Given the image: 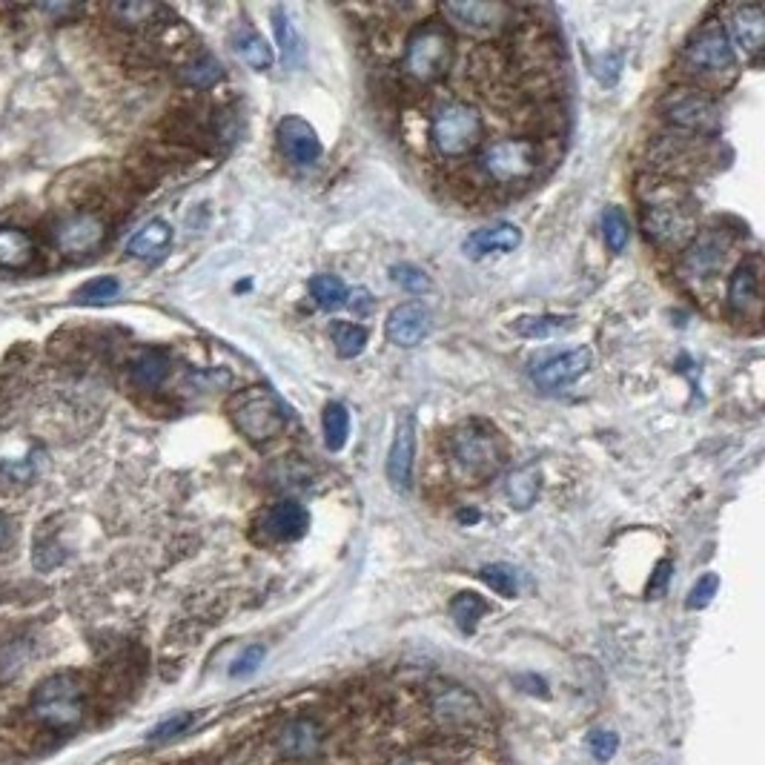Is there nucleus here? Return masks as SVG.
Here are the masks:
<instances>
[{
    "instance_id": "c85d7f7f",
    "label": "nucleus",
    "mask_w": 765,
    "mask_h": 765,
    "mask_svg": "<svg viewBox=\"0 0 765 765\" xmlns=\"http://www.w3.org/2000/svg\"><path fill=\"white\" fill-rule=\"evenodd\" d=\"M129 373H132V382L138 384V387H144V390L161 387L164 379L170 376V356L161 353V350H144V353L132 362Z\"/></svg>"
},
{
    "instance_id": "f704fd0d",
    "label": "nucleus",
    "mask_w": 765,
    "mask_h": 765,
    "mask_svg": "<svg viewBox=\"0 0 765 765\" xmlns=\"http://www.w3.org/2000/svg\"><path fill=\"white\" fill-rule=\"evenodd\" d=\"M181 75H184V81L190 86H195V89H210V86H215L224 78V69L218 64V58L204 52V55L192 58L190 64L184 66Z\"/></svg>"
},
{
    "instance_id": "f3484780",
    "label": "nucleus",
    "mask_w": 765,
    "mask_h": 765,
    "mask_svg": "<svg viewBox=\"0 0 765 765\" xmlns=\"http://www.w3.org/2000/svg\"><path fill=\"white\" fill-rule=\"evenodd\" d=\"M258 525H261V533L270 536L273 542H296L310 528V513L293 499H284L264 510Z\"/></svg>"
},
{
    "instance_id": "473e14b6",
    "label": "nucleus",
    "mask_w": 765,
    "mask_h": 765,
    "mask_svg": "<svg viewBox=\"0 0 765 765\" xmlns=\"http://www.w3.org/2000/svg\"><path fill=\"white\" fill-rule=\"evenodd\" d=\"M599 224H602V238H605L608 250L617 255L625 253V247L631 241V221H628V215L622 213L619 207H605Z\"/></svg>"
},
{
    "instance_id": "c03bdc74",
    "label": "nucleus",
    "mask_w": 765,
    "mask_h": 765,
    "mask_svg": "<svg viewBox=\"0 0 765 765\" xmlns=\"http://www.w3.org/2000/svg\"><path fill=\"white\" fill-rule=\"evenodd\" d=\"M671 574H674V562L671 559H662L657 568H654V574H651V582H648V599H659V596H665L668 591V582H671Z\"/></svg>"
},
{
    "instance_id": "4c0bfd02",
    "label": "nucleus",
    "mask_w": 765,
    "mask_h": 765,
    "mask_svg": "<svg viewBox=\"0 0 765 765\" xmlns=\"http://www.w3.org/2000/svg\"><path fill=\"white\" fill-rule=\"evenodd\" d=\"M118 293H121V281L112 276H101L86 281L84 287L75 293V301H81V304H107Z\"/></svg>"
},
{
    "instance_id": "2eb2a0df",
    "label": "nucleus",
    "mask_w": 765,
    "mask_h": 765,
    "mask_svg": "<svg viewBox=\"0 0 765 765\" xmlns=\"http://www.w3.org/2000/svg\"><path fill=\"white\" fill-rule=\"evenodd\" d=\"M278 147L284 152V158L296 167H310L321 158L319 132L298 115H287L278 124Z\"/></svg>"
},
{
    "instance_id": "a211bd4d",
    "label": "nucleus",
    "mask_w": 765,
    "mask_h": 765,
    "mask_svg": "<svg viewBox=\"0 0 765 765\" xmlns=\"http://www.w3.org/2000/svg\"><path fill=\"white\" fill-rule=\"evenodd\" d=\"M728 41L734 46V52L740 49L748 58H757L763 52L765 43V15L760 9V3H745V6H737L731 12V21H728Z\"/></svg>"
},
{
    "instance_id": "a18cd8bd",
    "label": "nucleus",
    "mask_w": 765,
    "mask_h": 765,
    "mask_svg": "<svg viewBox=\"0 0 765 765\" xmlns=\"http://www.w3.org/2000/svg\"><path fill=\"white\" fill-rule=\"evenodd\" d=\"M347 304H353V310H359L362 316H367L370 310H373V298L367 290H353L350 296H347Z\"/></svg>"
},
{
    "instance_id": "f03ea898",
    "label": "nucleus",
    "mask_w": 765,
    "mask_h": 765,
    "mask_svg": "<svg viewBox=\"0 0 765 765\" xmlns=\"http://www.w3.org/2000/svg\"><path fill=\"white\" fill-rule=\"evenodd\" d=\"M485 141V118L468 101H445L430 115V144L439 158H468Z\"/></svg>"
},
{
    "instance_id": "de8ad7c7",
    "label": "nucleus",
    "mask_w": 765,
    "mask_h": 765,
    "mask_svg": "<svg viewBox=\"0 0 765 765\" xmlns=\"http://www.w3.org/2000/svg\"><path fill=\"white\" fill-rule=\"evenodd\" d=\"M399 765H442L439 760H430V757H413V760H404Z\"/></svg>"
},
{
    "instance_id": "ddd939ff",
    "label": "nucleus",
    "mask_w": 765,
    "mask_h": 765,
    "mask_svg": "<svg viewBox=\"0 0 765 765\" xmlns=\"http://www.w3.org/2000/svg\"><path fill=\"white\" fill-rule=\"evenodd\" d=\"M416 468V416L413 410H404L396 422L393 445L387 453V479L396 490H410Z\"/></svg>"
},
{
    "instance_id": "0eeeda50",
    "label": "nucleus",
    "mask_w": 765,
    "mask_h": 765,
    "mask_svg": "<svg viewBox=\"0 0 765 765\" xmlns=\"http://www.w3.org/2000/svg\"><path fill=\"white\" fill-rule=\"evenodd\" d=\"M447 450L456 470L470 482L490 479L502 468V445L493 436V430L482 422H465L456 427L447 436Z\"/></svg>"
},
{
    "instance_id": "b1692460",
    "label": "nucleus",
    "mask_w": 765,
    "mask_h": 765,
    "mask_svg": "<svg viewBox=\"0 0 765 765\" xmlns=\"http://www.w3.org/2000/svg\"><path fill=\"white\" fill-rule=\"evenodd\" d=\"M273 29H276L281 61H284L287 66L301 64V61H304V55H307V46H304V38H301L298 23L293 21V15H290L284 6H276V9H273Z\"/></svg>"
},
{
    "instance_id": "f8f14e48",
    "label": "nucleus",
    "mask_w": 765,
    "mask_h": 765,
    "mask_svg": "<svg viewBox=\"0 0 765 765\" xmlns=\"http://www.w3.org/2000/svg\"><path fill=\"white\" fill-rule=\"evenodd\" d=\"M725 253H728V238L717 230H705L694 235L691 244L682 253V276L691 281H708L723 270Z\"/></svg>"
},
{
    "instance_id": "7ed1b4c3",
    "label": "nucleus",
    "mask_w": 765,
    "mask_h": 765,
    "mask_svg": "<svg viewBox=\"0 0 765 765\" xmlns=\"http://www.w3.org/2000/svg\"><path fill=\"white\" fill-rule=\"evenodd\" d=\"M456 61V41L445 23H419L404 41V72L416 84L442 81Z\"/></svg>"
},
{
    "instance_id": "39448f33",
    "label": "nucleus",
    "mask_w": 765,
    "mask_h": 765,
    "mask_svg": "<svg viewBox=\"0 0 765 765\" xmlns=\"http://www.w3.org/2000/svg\"><path fill=\"white\" fill-rule=\"evenodd\" d=\"M539 164H542V152L531 138H496L485 144L476 158L479 172L499 187L528 184L539 172Z\"/></svg>"
},
{
    "instance_id": "20e7f679",
    "label": "nucleus",
    "mask_w": 765,
    "mask_h": 765,
    "mask_svg": "<svg viewBox=\"0 0 765 765\" xmlns=\"http://www.w3.org/2000/svg\"><path fill=\"white\" fill-rule=\"evenodd\" d=\"M227 410L241 436H247L253 445L273 442L287 427V407L270 387H247L235 393Z\"/></svg>"
},
{
    "instance_id": "dca6fc26",
    "label": "nucleus",
    "mask_w": 765,
    "mask_h": 765,
    "mask_svg": "<svg viewBox=\"0 0 765 765\" xmlns=\"http://www.w3.org/2000/svg\"><path fill=\"white\" fill-rule=\"evenodd\" d=\"M430 327H433V319H430V310L425 304L407 301L387 316L384 333L396 347H416L430 336Z\"/></svg>"
},
{
    "instance_id": "72a5a7b5",
    "label": "nucleus",
    "mask_w": 765,
    "mask_h": 765,
    "mask_svg": "<svg viewBox=\"0 0 765 765\" xmlns=\"http://www.w3.org/2000/svg\"><path fill=\"white\" fill-rule=\"evenodd\" d=\"M333 344H336V353L341 359H356L367 347V330L362 324H353V321H336L333 324Z\"/></svg>"
},
{
    "instance_id": "2f4dec72",
    "label": "nucleus",
    "mask_w": 765,
    "mask_h": 765,
    "mask_svg": "<svg viewBox=\"0 0 765 765\" xmlns=\"http://www.w3.org/2000/svg\"><path fill=\"white\" fill-rule=\"evenodd\" d=\"M310 293L316 298L321 310L333 313V310H341L347 304V296L350 290L344 287V281L339 276H330V273H321V276L310 278Z\"/></svg>"
},
{
    "instance_id": "9b49d317",
    "label": "nucleus",
    "mask_w": 765,
    "mask_h": 765,
    "mask_svg": "<svg viewBox=\"0 0 765 765\" xmlns=\"http://www.w3.org/2000/svg\"><path fill=\"white\" fill-rule=\"evenodd\" d=\"M107 238V221L98 213H69L52 224V244L69 258L95 253Z\"/></svg>"
},
{
    "instance_id": "79ce46f5",
    "label": "nucleus",
    "mask_w": 765,
    "mask_h": 765,
    "mask_svg": "<svg viewBox=\"0 0 765 765\" xmlns=\"http://www.w3.org/2000/svg\"><path fill=\"white\" fill-rule=\"evenodd\" d=\"M588 748H591L594 760H599V763H608V760L617 754L619 737L614 734V731H591V734H588Z\"/></svg>"
},
{
    "instance_id": "49530a36",
    "label": "nucleus",
    "mask_w": 765,
    "mask_h": 765,
    "mask_svg": "<svg viewBox=\"0 0 765 765\" xmlns=\"http://www.w3.org/2000/svg\"><path fill=\"white\" fill-rule=\"evenodd\" d=\"M41 12H46V15H75L78 9L75 6H41Z\"/></svg>"
},
{
    "instance_id": "6e6552de",
    "label": "nucleus",
    "mask_w": 765,
    "mask_h": 765,
    "mask_svg": "<svg viewBox=\"0 0 765 765\" xmlns=\"http://www.w3.org/2000/svg\"><path fill=\"white\" fill-rule=\"evenodd\" d=\"M84 682L75 674H52L32 691V714L52 731H69L84 720Z\"/></svg>"
},
{
    "instance_id": "bb28decb",
    "label": "nucleus",
    "mask_w": 765,
    "mask_h": 765,
    "mask_svg": "<svg viewBox=\"0 0 765 765\" xmlns=\"http://www.w3.org/2000/svg\"><path fill=\"white\" fill-rule=\"evenodd\" d=\"M574 327V316H522L510 324V330L522 339H553V336H562Z\"/></svg>"
},
{
    "instance_id": "09e8293b",
    "label": "nucleus",
    "mask_w": 765,
    "mask_h": 765,
    "mask_svg": "<svg viewBox=\"0 0 765 765\" xmlns=\"http://www.w3.org/2000/svg\"><path fill=\"white\" fill-rule=\"evenodd\" d=\"M3 539H6V522L0 519V542H3Z\"/></svg>"
},
{
    "instance_id": "ea45409f",
    "label": "nucleus",
    "mask_w": 765,
    "mask_h": 765,
    "mask_svg": "<svg viewBox=\"0 0 765 765\" xmlns=\"http://www.w3.org/2000/svg\"><path fill=\"white\" fill-rule=\"evenodd\" d=\"M720 591V576L717 574H705L697 579V585L691 588V594L685 599V608H691V611H700L705 608L714 596Z\"/></svg>"
},
{
    "instance_id": "f257e3e1",
    "label": "nucleus",
    "mask_w": 765,
    "mask_h": 765,
    "mask_svg": "<svg viewBox=\"0 0 765 765\" xmlns=\"http://www.w3.org/2000/svg\"><path fill=\"white\" fill-rule=\"evenodd\" d=\"M654 198L642 207V230L651 244L662 250H685L691 238L697 235V215L691 210V201L674 184H668L665 192L654 187Z\"/></svg>"
},
{
    "instance_id": "9d476101",
    "label": "nucleus",
    "mask_w": 765,
    "mask_h": 765,
    "mask_svg": "<svg viewBox=\"0 0 765 765\" xmlns=\"http://www.w3.org/2000/svg\"><path fill=\"white\" fill-rule=\"evenodd\" d=\"M442 15L453 23L456 29L476 35V38H488V35H499L505 32L513 23V6L499 3V0H456V3H445Z\"/></svg>"
},
{
    "instance_id": "7c9ffc66",
    "label": "nucleus",
    "mask_w": 765,
    "mask_h": 765,
    "mask_svg": "<svg viewBox=\"0 0 765 765\" xmlns=\"http://www.w3.org/2000/svg\"><path fill=\"white\" fill-rule=\"evenodd\" d=\"M321 427H324V445L327 450L339 453L341 447L347 445V436H350V413L341 402H330L324 407V416H321Z\"/></svg>"
},
{
    "instance_id": "4468645a",
    "label": "nucleus",
    "mask_w": 765,
    "mask_h": 765,
    "mask_svg": "<svg viewBox=\"0 0 765 765\" xmlns=\"http://www.w3.org/2000/svg\"><path fill=\"white\" fill-rule=\"evenodd\" d=\"M591 364H594L591 347H574L568 353L551 356L548 362L533 367V382L542 390H562V387L574 384L579 376H585L591 370Z\"/></svg>"
},
{
    "instance_id": "393cba45",
    "label": "nucleus",
    "mask_w": 765,
    "mask_h": 765,
    "mask_svg": "<svg viewBox=\"0 0 765 765\" xmlns=\"http://www.w3.org/2000/svg\"><path fill=\"white\" fill-rule=\"evenodd\" d=\"M505 493H508L510 508L516 510H531L542 493V470L536 465H522L510 473L508 485H505Z\"/></svg>"
},
{
    "instance_id": "a19ab883",
    "label": "nucleus",
    "mask_w": 765,
    "mask_h": 765,
    "mask_svg": "<svg viewBox=\"0 0 765 765\" xmlns=\"http://www.w3.org/2000/svg\"><path fill=\"white\" fill-rule=\"evenodd\" d=\"M192 723H195V714H175V717H167L164 723H158L152 731H149V743L175 740V737H178V734H184Z\"/></svg>"
},
{
    "instance_id": "c756f323",
    "label": "nucleus",
    "mask_w": 765,
    "mask_h": 765,
    "mask_svg": "<svg viewBox=\"0 0 765 765\" xmlns=\"http://www.w3.org/2000/svg\"><path fill=\"white\" fill-rule=\"evenodd\" d=\"M488 611V602L479 594H473V591H462V594L453 596V602H450V617H453V622H456L465 634H473V631H476V622L485 617Z\"/></svg>"
},
{
    "instance_id": "6ab92c4d",
    "label": "nucleus",
    "mask_w": 765,
    "mask_h": 765,
    "mask_svg": "<svg viewBox=\"0 0 765 765\" xmlns=\"http://www.w3.org/2000/svg\"><path fill=\"white\" fill-rule=\"evenodd\" d=\"M522 244V230L510 221H496L488 227H479L465 238L462 250L470 261H482L488 255H505L513 253Z\"/></svg>"
},
{
    "instance_id": "5701e85b",
    "label": "nucleus",
    "mask_w": 765,
    "mask_h": 765,
    "mask_svg": "<svg viewBox=\"0 0 765 765\" xmlns=\"http://www.w3.org/2000/svg\"><path fill=\"white\" fill-rule=\"evenodd\" d=\"M35 241L26 230L3 227L0 230V267L3 270H26L35 261Z\"/></svg>"
},
{
    "instance_id": "58836bf2",
    "label": "nucleus",
    "mask_w": 765,
    "mask_h": 765,
    "mask_svg": "<svg viewBox=\"0 0 765 765\" xmlns=\"http://www.w3.org/2000/svg\"><path fill=\"white\" fill-rule=\"evenodd\" d=\"M390 276L393 281L404 287L407 293H416V296H422V293H430V287H433V281L427 278V273L422 267H416V264H396L393 270H390Z\"/></svg>"
},
{
    "instance_id": "aec40b11",
    "label": "nucleus",
    "mask_w": 765,
    "mask_h": 765,
    "mask_svg": "<svg viewBox=\"0 0 765 765\" xmlns=\"http://www.w3.org/2000/svg\"><path fill=\"white\" fill-rule=\"evenodd\" d=\"M725 298L737 316H748L751 310H757V304H760V261L757 258H748L731 273Z\"/></svg>"
},
{
    "instance_id": "1a4fd4ad",
    "label": "nucleus",
    "mask_w": 765,
    "mask_h": 765,
    "mask_svg": "<svg viewBox=\"0 0 765 765\" xmlns=\"http://www.w3.org/2000/svg\"><path fill=\"white\" fill-rule=\"evenodd\" d=\"M662 115L671 127L688 132L691 138L697 135H714L720 129V109L711 95L702 89H677L668 92L662 101Z\"/></svg>"
},
{
    "instance_id": "423d86ee",
    "label": "nucleus",
    "mask_w": 765,
    "mask_h": 765,
    "mask_svg": "<svg viewBox=\"0 0 765 765\" xmlns=\"http://www.w3.org/2000/svg\"><path fill=\"white\" fill-rule=\"evenodd\" d=\"M682 66L688 75L711 81V84H728L737 72V52L728 41L723 23H705L700 32L685 43L682 49Z\"/></svg>"
},
{
    "instance_id": "c9c22d12",
    "label": "nucleus",
    "mask_w": 765,
    "mask_h": 765,
    "mask_svg": "<svg viewBox=\"0 0 765 765\" xmlns=\"http://www.w3.org/2000/svg\"><path fill=\"white\" fill-rule=\"evenodd\" d=\"M479 576H482V582L488 585L493 594L505 596V599H513V596L519 594V576H516V571H513L510 565H505V562L485 565V568L479 571Z\"/></svg>"
},
{
    "instance_id": "37998d69",
    "label": "nucleus",
    "mask_w": 765,
    "mask_h": 765,
    "mask_svg": "<svg viewBox=\"0 0 765 765\" xmlns=\"http://www.w3.org/2000/svg\"><path fill=\"white\" fill-rule=\"evenodd\" d=\"M267 657V651H264V645H250V648H244L238 659L233 662V677H250L258 671V665L264 662Z\"/></svg>"
},
{
    "instance_id": "cd10ccee",
    "label": "nucleus",
    "mask_w": 765,
    "mask_h": 765,
    "mask_svg": "<svg viewBox=\"0 0 765 765\" xmlns=\"http://www.w3.org/2000/svg\"><path fill=\"white\" fill-rule=\"evenodd\" d=\"M235 52H238V58L250 66V69H255V72L270 69L273 61H276L273 49L267 46V41L255 32L253 26H241V29H238V35H235Z\"/></svg>"
},
{
    "instance_id": "e433bc0d",
    "label": "nucleus",
    "mask_w": 765,
    "mask_h": 765,
    "mask_svg": "<svg viewBox=\"0 0 765 765\" xmlns=\"http://www.w3.org/2000/svg\"><path fill=\"white\" fill-rule=\"evenodd\" d=\"M109 12H112V18L121 23V26L138 29V26H147V23L155 21L164 9L155 6V3H115Z\"/></svg>"
},
{
    "instance_id": "4be33fe9",
    "label": "nucleus",
    "mask_w": 765,
    "mask_h": 765,
    "mask_svg": "<svg viewBox=\"0 0 765 765\" xmlns=\"http://www.w3.org/2000/svg\"><path fill=\"white\" fill-rule=\"evenodd\" d=\"M172 244V227L164 218H152L147 221L138 233L129 238L127 253L132 258H144V261H155L170 250Z\"/></svg>"
},
{
    "instance_id": "a878e982",
    "label": "nucleus",
    "mask_w": 765,
    "mask_h": 765,
    "mask_svg": "<svg viewBox=\"0 0 765 765\" xmlns=\"http://www.w3.org/2000/svg\"><path fill=\"white\" fill-rule=\"evenodd\" d=\"M321 728L313 720H296V723H290L284 728V734H281V751L287 754V757H298V760H304V757H313L316 751L321 748Z\"/></svg>"
},
{
    "instance_id": "412c9836",
    "label": "nucleus",
    "mask_w": 765,
    "mask_h": 765,
    "mask_svg": "<svg viewBox=\"0 0 765 765\" xmlns=\"http://www.w3.org/2000/svg\"><path fill=\"white\" fill-rule=\"evenodd\" d=\"M430 708H433V714H436L439 720H445V723H468L473 717H482V705H479V700H476L470 691L459 688V685H447L442 691H433Z\"/></svg>"
}]
</instances>
